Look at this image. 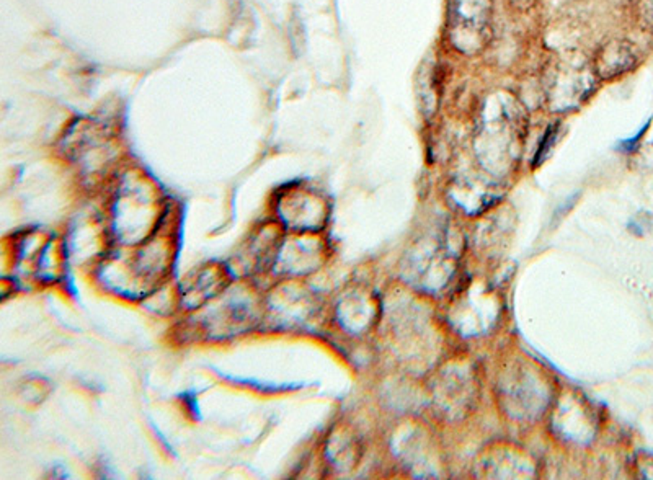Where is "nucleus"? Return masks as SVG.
<instances>
[{"label":"nucleus","mask_w":653,"mask_h":480,"mask_svg":"<svg viewBox=\"0 0 653 480\" xmlns=\"http://www.w3.org/2000/svg\"><path fill=\"white\" fill-rule=\"evenodd\" d=\"M593 88V74L582 64H559L551 76V100L559 108L575 107Z\"/></svg>","instance_id":"f03ea898"},{"label":"nucleus","mask_w":653,"mask_h":480,"mask_svg":"<svg viewBox=\"0 0 653 480\" xmlns=\"http://www.w3.org/2000/svg\"><path fill=\"white\" fill-rule=\"evenodd\" d=\"M637 53L634 46L624 39H613L606 43L596 54L595 70L598 77L615 78L634 68Z\"/></svg>","instance_id":"20e7f679"},{"label":"nucleus","mask_w":653,"mask_h":480,"mask_svg":"<svg viewBox=\"0 0 653 480\" xmlns=\"http://www.w3.org/2000/svg\"><path fill=\"white\" fill-rule=\"evenodd\" d=\"M492 25V0H451L448 38L462 54H478L486 48Z\"/></svg>","instance_id":"f257e3e1"},{"label":"nucleus","mask_w":653,"mask_h":480,"mask_svg":"<svg viewBox=\"0 0 653 480\" xmlns=\"http://www.w3.org/2000/svg\"><path fill=\"white\" fill-rule=\"evenodd\" d=\"M642 10L647 21L653 25V0H642Z\"/></svg>","instance_id":"423d86ee"},{"label":"nucleus","mask_w":653,"mask_h":480,"mask_svg":"<svg viewBox=\"0 0 653 480\" xmlns=\"http://www.w3.org/2000/svg\"><path fill=\"white\" fill-rule=\"evenodd\" d=\"M216 372L219 374V376H223V378H229V379H233L234 382H239V384H247V386H250V387H257L258 391L262 392H280V391H286V389H293V387H298V384H274V382H258L255 381V379H244V378H235V376H229V374H225V372H221L219 370H216Z\"/></svg>","instance_id":"39448f33"},{"label":"nucleus","mask_w":653,"mask_h":480,"mask_svg":"<svg viewBox=\"0 0 653 480\" xmlns=\"http://www.w3.org/2000/svg\"><path fill=\"white\" fill-rule=\"evenodd\" d=\"M118 206L133 207V213L117 217V232H119V237L125 239L127 242L143 240L146 237L144 234L149 232L151 225L154 224L152 221L159 215L156 199L152 196L144 195L143 188L137 186L127 195L121 196Z\"/></svg>","instance_id":"7ed1b4c3"}]
</instances>
